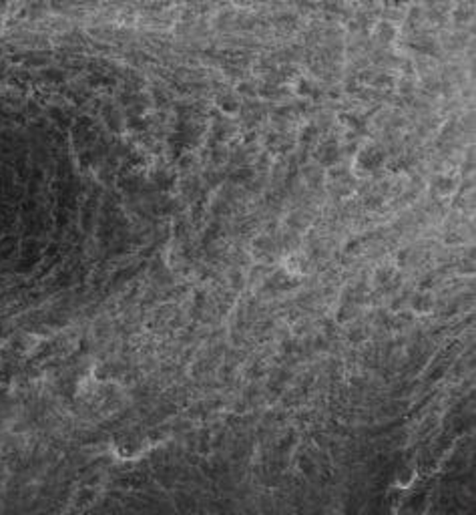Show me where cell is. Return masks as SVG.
Here are the masks:
<instances>
[{
    "instance_id": "obj_3",
    "label": "cell",
    "mask_w": 476,
    "mask_h": 515,
    "mask_svg": "<svg viewBox=\"0 0 476 515\" xmlns=\"http://www.w3.org/2000/svg\"><path fill=\"white\" fill-rule=\"evenodd\" d=\"M432 306H434V300H432L430 294H418V296L412 298V308H414L416 312L426 314V312L432 310Z\"/></svg>"
},
{
    "instance_id": "obj_4",
    "label": "cell",
    "mask_w": 476,
    "mask_h": 515,
    "mask_svg": "<svg viewBox=\"0 0 476 515\" xmlns=\"http://www.w3.org/2000/svg\"><path fill=\"white\" fill-rule=\"evenodd\" d=\"M434 187L442 193V196H448V193L454 189V181L448 179V177H438V179L434 181Z\"/></svg>"
},
{
    "instance_id": "obj_6",
    "label": "cell",
    "mask_w": 476,
    "mask_h": 515,
    "mask_svg": "<svg viewBox=\"0 0 476 515\" xmlns=\"http://www.w3.org/2000/svg\"><path fill=\"white\" fill-rule=\"evenodd\" d=\"M390 278H392V270H390V268H380V270L376 272V282H378V284H386Z\"/></svg>"
},
{
    "instance_id": "obj_7",
    "label": "cell",
    "mask_w": 476,
    "mask_h": 515,
    "mask_svg": "<svg viewBox=\"0 0 476 515\" xmlns=\"http://www.w3.org/2000/svg\"><path fill=\"white\" fill-rule=\"evenodd\" d=\"M350 336H352V340H354V342H358V340H362V336H364V332H362V330H354V332H352V334H350Z\"/></svg>"
},
{
    "instance_id": "obj_5",
    "label": "cell",
    "mask_w": 476,
    "mask_h": 515,
    "mask_svg": "<svg viewBox=\"0 0 476 515\" xmlns=\"http://www.w3.org/2000/svg\"><path fill=\"white\" fill-rule=\"evenodd\" d=\"M356 312H358V310H356V306H354V304H344V306H342V310H339V314H337V320H339V322H344V320L352 318Z\"/></svg>"
},
{
    "instance_id": "obj_2",
    "label": "cell",
    "mask_w": 476,
    "mask_h": 515,
    "mask_svg": "<svg viewBox=\"0 0 476 515\" xmlns=\"http://www.w3.org/2000/svg\"><path fill=\"white\" fill-rule=\"evenodd\" d=\"M316 157H318V161H320L322 165L332 167V165H335L337 161H339V147H337L333 141H330V143H326V145H322V147L318 149Z\"/></svg>"
},
{
    "instance_id": "obj_1",
    "label": "cell",
    "mask_w": 476,
    "mask_h": 515,
    "mask_svg": "<svg viewBox=\"0 0 476 515\" xmlns=\"http://www.w3.org/2000/svg\"><path fill=\"white\" fill-rule=\"evenodd\" d=\"M382 161H384V155H382V151H378V149H364V151L358 155V165H360L362 169H366V171L378 169V167L382 165Z\"/></svg>"
}]
</instances>
